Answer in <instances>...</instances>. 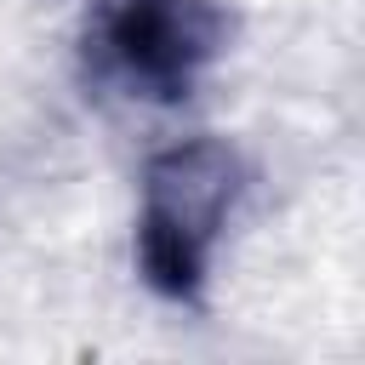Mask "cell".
Here are the masks:
<instances>
[{"label":"cell","mask_w":365,"mask_h":365,"mask_svg":"<svg viewBox=\"0 0 365 365\" xmlns=\"http://www.w3.org/2000/svg\"><path fill=\"white\" fill-rule=\"evenodd\" d=\"M251 171L228 137H182L148 154L137 200V274L171 302H200L211 251Z\"/></svg>","instance_id":"6da1fadb"},{"label":"cell","mask_w":365,"mask_h":365,"mask_svg":"<svg viewBox=\"0 0 365 365\" xmlns=\"http://www.w3.org/2000/svg\"><path fill=\"white\" fill-rule=\"evenodd\" d=\"M217 0H103L86 29V68L143 103H182L228 46Z\"/></svg>","instance_id":"7a4b0ae2"}]
</instances>
